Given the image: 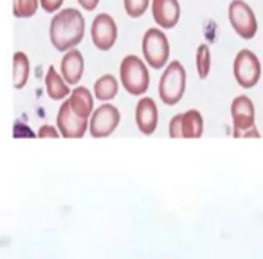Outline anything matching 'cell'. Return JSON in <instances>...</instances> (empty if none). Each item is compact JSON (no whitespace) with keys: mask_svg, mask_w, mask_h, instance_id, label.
Instances as JSON below:
<instances>
[{"mask_svg":"<svg viewBox=\"0 0 263 259\" xmlns=\"http://www.w3.org/2000/svg\"><path fill=\"white\" fill-rule=\"evenodd\" d=\"M38 137L40 139H58L60 137V132H58V128L51 126V124H44V126L40 128V132H38Z\"/></svg>","mask_w":263,"mask_h":259,"instance_id":"cell-21","label":"cell"},{"mask_svg":"<svg viewBox=\"0 0 263 259\" xmlns=\"http://www.w3.org/2000/svg\"><path fill=\"white\" fill-rule=\"evenodd\" d=\"M152 15L161 29H173L180 20L179 0H152Z\"/></svg>","mask_w":263,"mask_h":259,"instance_id":"cell-12","label":"cell"},{"mask_svg":"<svg viewBox=\"0 0 263 259\" xmlns=\"http://www.w3.org/2000/svg\"><path fill=\"white\" fill-rule=\"evenodd\" d=\"M94 112V99L88 88L76 87L67 101L62 103L56 115L58 132L65 139H81L88 132V121Z\"/></svg>","mask_w":263,"mask_h":259,"instance_id":"cell-1","label":"cell"},{"mask_svg":"<svg viewBox=\"0 0 263 259\" xmlns=\"http://www.w3.org/2000/svg\"><path fill=\"white\" fill-rule=\"evenodd\" d=\"M92 44L99 49V51H110L117 40V26L116 20L106 13H101L94 18L90 29Z\"/></svg>","mask_w":263,"mask_h":259,"instance_id":"cell-11","label":"cell"},{"mask_svg":"<svg viewBox=\"0 0 263 259\" xmlns=\"http://www.w3.org/2000/svg\"><path fill=\"white\" fill-rule=\"evenodd\" d=\"M124 11L130 18H139L146 13L148 6H150V0H123Z\"/></svg>","mask_w":263,"mask_h":259,"instance_id":"cell-20","label":"cell"},{"mask_svg":"<svg viewBox=\"0 0 263 259\" xmlns=\"http://www.w3.org/2000/svg\"><path fill=\"white\" fill-rule=\"evenodd\" d=\"M40 0H13V15L16 18H31L36 15Z\"/></svg>","mask_w":263,"mask_h":259,"instance_id":"cell-18","label":"cell"},{"mask_svg":"<svg viewBox=\"0 0 263 259\" xmlns=\"http://www.w3.org/2000/svg\"><path fill=\"white\" fill-rule=\"evenodd\" d=\"M229 22L234 33L243 40H252L258 31V20L251 6L243 0H233L229 4Z\"/></svg>","mask_w":263,"mask_h":259,"instance_id":"cell-8","label":"cell"},{"mask_svg":"<svg viewBox=\"0 0 263 259\" xmlns=\"http://www.w3.org/2000/svg\"><path fill=\"white\" fill-rule=\"evenodd\" d=\"M231 117H233L234 137H256L259 133L254 126V105L247 95H236L231 105Z\"/></svg>","mask_w":263,"mask_h":259,"instance_id":"cell-5","label":"cell"},{"mask_svg":"<svg viewBox=\"0 0 263 259\" xmlns=\"http://www.w3.org/2000/svg\"><path fill=\"white\" fill-rule=\"evenodd\" d=\"M51 44L56 51L65 52L81 44L85 36V18L78 9L67 8L56 11L49 27Z\"/></svg>","mask_w":263,"mask_h":259,"instance_id":"cell-2","label":"cell"},{"mask_svg":"<svg viewBox=\"0 0 263 259\" xmlns=\"http://www.w3.org/2000/svg\"><path fill=\"white\" fill-rule=\"evenodd\" d=\"M117 90H119V83L112 74H105L94 83V97L98 101H112L117 95Z\"/></svg>","mask_w":263,"mask_h":259,"instance_id":"cell-17","label":"cell"},{"mask_svg":"<svg viewBox=\"0 0 263 259\" xmlns=\"http://www.w3.org/2000/svg\"><path fill=\"white\" fill-rule=\"evenodd\" d=\"M211 70V51L205 44L198 45L197 49V72L200 79H205Z\"/></svg>","mask_w":263,"mask_h":259,"instance_id":"cell-19","label":"cell"},{"mask_svg":"<svg viewBox=\"0 0 263 259\" xmlns=\"http://www.w3.org/2000/svg\"><path fill=\"white\" fill-rule=\"evenodd\" d=\"M186 92V69L180 62H172L166 65L159 81V97L164 105L173 106L182 99Z\"/></svg>","mask_w":263,"mask_h":259,"instance_id":"cell-4","label":"cell"},{"mask_svg":"<svg viewBox=\"0 0 263 259\" xmlns=\"http://www.w3.org/2000/svg\"><path fill=\"white\" fill-rule=\"evenodd\" d=\"M40 6L45 13H56L63 6V0H40Z\"/></svg>","mask_w":263,"mask_h":259,"instance_id":"cell-22","label":"cell"},{"mask_svg":"<svg viewBox=\"0 0 263 259\" xmlns=\"http://www.w3.org/2000/svg\"><path fill=\"white\" fill-rule=\"evenodd\" d=\"M234 79L241 88H252L259 81L261 76V63H259L258 56L249 49H241L234 58L233 65Z\"/></svg>","mask_w":263,"mask_h":259,"instance_id":"cell-7","label":"cell"},{"mask_svg":"<svg viewBox=\"0 0 263 259\" xmlns=\"http://www.w3.org/2000/svg\"><path fill=\"white\" fill-rule=\"evenodd\" d=\"M136 123L141 133L152 135L157 130L159 123V110L152 97H141L136 106Z\"/></svg>","mask_w":263,"mask_h":259,"instance_id":"cell-13","label":"cell"},{"mask_svg":"<svg viewBox=\"0 0 263 259\" xmlns=\"http://www.w3.org/2000/svg\"><path fill=\"white\" fill-rule=\"evenodd\" d=\"M143 56L144 62L152 69L159 70L166 65L170 58V42L164 31L161 29H148L143 36Z\"/></svg>","mask_w":263,"mask_h":259,"instance_id":"cell-6","label":"cell"},{"mask_svg":"<svg viewBox=\"0 0 263 259\" xmlns=\"http://www.w3.org/2000/svg\"><path fill=\"white\" fill-rule=\"evenodd\" d=\"M204 133V119L198 110H187L170 121L172 139H200Z\"/></svg>","mask_w":263,"mask_h":259,"instance_id":"cell-10","label":"cell"},{"mask_svg":"<svg viewBox=\"0 0 263 259\" xmlns=\"http://www.w3.org/2000/svg\"><path fill=\"white\" fill-rule=\"evenodd\" d=\"M121 113L110 103H105L99 108H96L90 115L88 121V133H90L94 139H103V137H108L116 132V128L119 126Z\"/></svg>","mask_w":263,"mask_h":259,"instance_id":"cell-9","label":"cell"},{"mask_svg":"<svg viewBox=\"0 0 263 259\" xmlns=\"http://www.w3.org/2000/svg\"><path fill=\"white\" fill-rule=\"evenodd\" d=\"M45 90H47L49 97L54 99V101L67 99V95L70 94V87L62 77V74L56 72L54 67H49L47 74H45Z\"/></svg>","mask_w":263,"mask_h":259,"instance_id":"cell-15","label":"cell"},{"mask_svg":"<svg viewBox=\"0 0 263 259\" xmlns=\"http://www.w3.org/2000/svg\"><path fill=\"white\" fill-rule=\"evenodd\" d=\"M60 69H62L60 74H62V77L67 81V85H69V87H76L81 81V77H83V69H85L83 54H81L76 47L65 51V56L62 58Z\"/></svg>","mask_w":263,"mask_h":259,"instance_id":"cell-14","label":"cell"},{"mask_svg":"<svg viewBox=\"0 0 263 259\" xmlns=\"http://www.w3.org/2000/svg\"><path fill=\"white\" fill-rule=\"evenodd\" d=\"M78 2H80V6L85 11H94L99 4V0H78Z\"/></svg>","mask_w":263,"mask_h":259,"instance_id":"cell-23","label":"cell"},{"mask_svg":"<svg viewBox=\"0 0 263 259\" xmlns=\"http://www.w3.org/2000/svg\"><path fill=\"white\" fill-rule=\"evenodd\" d=\"M31 72V63L27 58L26 52L18 51L13 54V85H15L16 90L26 87L27 79H29Z\"/></svg>","mask_w":263,"mask_h":259,"instance_id":"cell-16","label":"cell"},{"mask_svg":"<svg viewBox=\"0 0 263 259\" xmlns=\"http://www.w3.org/2000/svg\"><path fill=\"white\" fill-rule=\"evenodd\" d=\"M119 77L123 88L132 95H143L150 87V72L146 63L134 54L123 58L119 65Z\"/></svg>","mask_w":263,"mask_h":259,"instance_id":"cell-3","label":"cell"}]
</instances>
